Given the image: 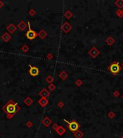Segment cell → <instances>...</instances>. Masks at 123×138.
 Wrapping results in <instances>:
<instances>
[{"instance_id": "cell-2", "label": "cell", "mask_w": 123, "mask_h": 138, "mask_svg": "<svg viewBox=\"0 0 123 138\" xmlns=\"http://www.w3.org/2000/svg\"><path fill=\"white\" fill-rule=\"evenodd\" d=\"M16 106H17V104H12V103H9L7 104L4 107V111L7 112V114L11 115V114H14L16 111Z\"/></svg>"}, {"instance_id": "cell-6", "label": "cell", "mask_w": 123, "mask_h": 138, "mask_svg": "<svg viewBox=\"0 0 123 138\" xmlns=\"http://www.w3.org/2000/svg\"><path fill=\"white\" fill-rule=\"evenodd\" d=\"M115 4L117 5L119 7H123V1H117L115 2Z\"/></svg>"}, {"instance_id": "cell-1", "label": "cell", "mask_w": 123, "mask_h": 138, "mask_svg": "<svg viewBox=\"0 0 123 138\" xmlns=\"http://www.w3.org/2000/svg\"><path fill=\"white\" fill-rule=\"evenodd\" d=\"M121 70H122V67L119 65V63L116 62V61H114L113 63H111L108 67V71L110 73L114 74V76L119 73Z\"/></svg>"}, {"instance_id": "cell-7", "label": "cell", "mask_w": 123, "mask_h": 138, "mask_svg": "<svg viewBox=\"0 0 123 138\" xmlns=\"http://www.w3.org/2000/svg\"><path fill=\"white\" fill-rule=\"evenodd\" d=\"M122 98H123V94H122Z\"/></svg>"}, {"instance_id": "cell-3", "label": "cell", "mask_w": 123, "mask_h": 138, "mask_svg": "<svg viewBox=\"0 0 123 138\" xmlns=\"http://www.w3.org/2000/svg\"><path fill=\"white\" fill-rule=\"evenodd\" d=\"M65 122H67L68 123V128L71 131V132H76V131H77L78 130H79V124H78L76 122H75V121H72V122H68V121H66V120H65Z\"/></svg>"}, {"instance_id": "cell-4", "label": "cell", "mask_w": 123, "mask_h": 138, "mask_svg": "<svg viewBox=\"0 0 123 138\" xmlns=\"http://www.w3.org/2000/svg\"><path fill=\"white\" fill-rule=\"evenodd\" d=\"M28 25H29V30L27 31L26 35H27V38L30 40H33L34 38H35L37 34L35 31H33L31 28H30V23H28Z\"/></svg>"}, {"instance_id": "cell-5", "label": "cell", "mask_w": 123, "mask_h": 138, "mask_svg": "<svg viewBox=\"0 0 123 138\" xmlns=\"http://www.w3.org/2000/svg\"><path fill=\"white\" fill-rule=\"evenodd\" d=\"M30 69L29 71V73L31 76H36L39 74V69L37 68V67H35V66H31L30 65Z\"/></svg>"}]
</instances>
